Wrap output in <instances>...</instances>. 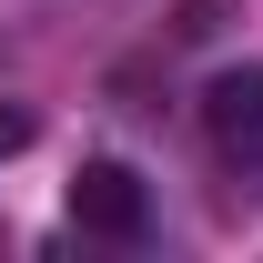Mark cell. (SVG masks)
<instances>
[{"instance_id": "obj_1", "label": "cell", "mask_w": 263, "mask_h": 263, "mask_svg": "<svg viewBox=\"0 0 263 263\" xmlns=\"http://www.w3.org/2000/svg\"><path fill=\"white\" fill-rule=\"evenodd\" d=\"M71 223L101 233V243H142V233H152L142 172H132V162H81V172H71Z\"/></svg>"}, {"instance_id": "obj_2", "label": "cell", "mask_w": 263, "mask_h": 263, "mask_svg": "<svg viewBox=\"0 0 263 263\" xmlns=\"http://www.w3.org/2000/svg\"><path fill=\"white\" fill-rule=\"evenodd\" d=\"M202 132H213V152L233 172H263V61L202 81Z\"/></svg>"}, {"instance_id": "obj_3", "label": "cell", "mask_w": 263, "mask_h": 263, "mask_svg": "<svg viewBox=\"0 0 263 263\" xmlns=\"http://www.w3.org/2000/svg\"><path fill=\"white\" fill-rule=\"evenodd\" d=\"M233 0H172V41H213Z\"/></svg>"}, {"instance_id": "obj_4", "label": "cell", "mask_w": 263, "mask_h": 263, "mask_svg": "<svg viewBox=\"0 0 263 263\" xmlns=\"http://www.w3.org/2000/svg\"><path fill=\"white\" fill-rule=\"evenodd\" d=\"M31 132H41L31 111H0V162H10V152H31Z\"/></svg>"}]
</instances>
